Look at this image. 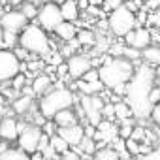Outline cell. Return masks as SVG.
I'll return each mask as SVG.
<instances>
[{
  "mask_svg": "<svg viewBox=\"0 0 160 160\" xmlns=\"http://www.w3.org/2000/svg\"><path fill=\"white\" fill-rule=\"evenodd\" d=\"M154 81H156L154 70L147 64H138L134 70V75L126 83L122 100L132 109V115L139 121H145L151 115L152 106L149 104V92L154 87Z\"/></svg>",
  "mask_w": 160,
  "mask_h": 160,
  "instance_id": "obj_1",
  "label": "cell"
},
{
  "mask_svg": "<svg viewBox=\"0 0 160 160\" xmlns=\"http://www.w3.org/2000/svg\"><path fill=\"white\" fill-rule=\"evenodd\" d=\"M100 66H98V75L102 85L111 91L115 96H124L126 83L134 75L136 64L122 58V57H111L109 53L100 55Z\"/></svg>",
  "mask_w": 160,
  "mask_h": 160,
  "instance_id": "obj_2",
  "label": "cell"
},
{
  "mask_svg": "<svg viewBox=\"0 0 160 160\" xmlns=\"http://www.w3.org/2000/svg\"><path fill=\"white\" fill-rule=\"evenodd\" d=\"M75 94L73 91H70L68 87H53L49 92H45L43 96L38 98L36 102V108H38V113L45 119V121H51L60 109H68V108H73L75 106Z\"/></svg>",
  "mask_w": 160,
  "mask_h": 160,
  "instance_id": "obj_3",
  "label": "cell"
},
{
  "mask_svg": "<svg viewBox=\"0 0 160 160\" xmlns=\"http://www.w3.org/2000/svg\"><path fill=\"white\" fill-rule=\"evenodd\" d=\"M19 45L23 49H27L28 53L42 57V58H47L53 53V42H51L49 34L36 23H28L19 32Z\"/></svg>",
  "mask_w": 160,
  "mask_h": 160,
  "instance_id": "obj_4",
  "label": "cell"
},
{
  "mask_svg": "<svg viewBox=\"0 0 160 160\" xmlns=\"http://www.w3.org/2000/svg\"><path fill=\"white\" fill-rule=\"evenodd\" d=\"M108 28L115 38H124L128 32L136 28V13H132L124 4L109 12L108 15Z\"/></svg>",
  "mask_w": 160,
  "mask_h": 160,
  "instance_id": "obj_5",
  "label": "cell"
},
{
  "mask_svg": "<svg viewBox=\"0 0 160 160\" xmlns=\"http://www.w3.org/2000/svg\"><path fill=\"white\" fill-rule=\"evenodd\" d=\"M21 72H23V62L17 58L13 49H0V85L10 83Z\"/></svg>",
  "mask_w": 160,
  "mask_h": 160,
  "instance_id": "obj_6",
  "label": "cell"
},
{
  "mask_svg": "<svg viewBox=\"0 0 160 160\" xmlns=\"http://www.w3.org/2000/svg\"><path fill=\"white\" fill-rule=\"evenodd\" d=\"M62 23V15H60V8L53 2L42 4L38 8V15H36V25L42 27L47 34H53L55 28Z\"/></svg>",
  "mask_w": 160,
  "mask_h": 160,
  "instance_id": "obj_7",
  "label": "cell"
},
{
  "mask_svg": "<svg viewBox=\"0 0 160 160\" xmlns=\"http://www.w3.org/2000/svg\"><path fill=\"white\" fill-rule=\"evenodd\" d=\"M42 128L32 124V122H27L23 126V130L19 132V138H17V149H21L23 152L27 154H32L34 151H38V143H40V138H42Z\"/></svg>",
  "mask_w": 160,
  "mask_h": 160,
  "instance_id": "obj_8",
  "label": "cell"
},
{
  "mask_svg": "<svg viewBox=\"0 0 160 160\" xmlns=\"http://www.w3.org/2000/svg\"><path fill=\"white\" fill-rule=\"evenodd\" d=\"M106 100L100 96V94H94V96H81L79 100V106H81L83 113L87 115V121L91 126H98V122L102 121V108H104Z\"/></svg>",
  "mask_w": 160,
  "mask_h": 160,
  "instance_id": "obj_9",
  "label": "cell"
},
{
  "mask_svg": "<svg viewBox=\"0 0 160 160\" xmlns=\"http://www.w3.org/2000/svg\"><path fill=\"white\" fill-rule=\"evenodd\" d=\"M66 68H68V77L72 81H77V79H81L92 66V58L85 53H73L72 57H68L66 60Z\"/></svg>",
  "mask_w": 160,
  "mask_h": 160,
  "instance_id": "obj_10",
  "label": "cell"
},
{
  "mask_svg": "<svg viewBox=\"0 0 160 160\" xmlns=\"http://www.w3.org/2000/svg\"><path fill=\"white\" fill-rule=\"evenodd\" d=\"M27 25H28V21L19 10H6L2 15H0V28L2 30L19 34Z\"/></svg>",
  "mask_w": 160,
  "mask_h": 160,
  "instance_id": "obj_11",
  "label": "cell"
},
{
  "mask_svg": "<svg viewBox=\"0 0 160 160\" xmlns=\"http://www.w3.org/2000/svg\"><path fill=\"white\" fill-rule=\"evenodd\" d=\"M27 122L15 119V117H2L0 119V141H17L19 138V132L23 130Z\"/></svg>",
  "mask_w": 160,
  "mask_h": 160,
  "instance_id": "obj_12",
  "label": "cell"
},
{
  "mask_svg": "<svg viewBox=\"0 0 160 160\" xmlns=\"http://www.w3.org/2000/svg\"><path fill=\"white\" fill-rule=\"evenodd\" d=\"M124 45L128 47H134L138 51H143L145 47L151 45V30L147 27H136L132 32H128L122 40Z\"/></svg>",
  "mask_w": 160,
  "mask_h": 160,
  "instance_id": "obj_13",
  "label": "cell"
},
{
  "mask_svg": "<svg viewBox=\"0 0 160 160\" xmlns=\"http://www.w3.org/2000/svg\"><path fill=\"white\" fill-rule=\"evenodd\" d=\"M57 136H60L68 145L70 149H75L81 139L85 138V126L83 124H72V126H66V128H57Z\"/></svg>",
  "mask_w": 160,
  "mask_h": 160,
  "instance_id": "obj_14",
  "label": "cell"
},
{
  "mask_svg": "<svg viewBox=\"0 0 160 160\" xmlns=\"http://www.w3.org/2000/svg\"><path fill=\"white\" fill-rule=\"evenodd\" d=\"M34 96H43L45 92H49L53 89V75L47 73H40L32 79V85H30Z\"/></svg>",
  "mask_w": 160,
  "mask_h": 160,
  "instance_id": "obj_15",
  "label": "cell"
},
{
  "mask_svg": "<svg viewBox=\"0 0 160 160\" xmlns=\"http://www.w3.org/2000/svg\"><path fill=\"white\" fill-rule=\"evenodd\" d=\"M62 43H68V42H72V40H75V36H77V27H75V23H68V21H62L57 28H55V32H53Z\"/></svg>",
  "mask_w": 160,
  "mask_h": 160,
  "instance_id": "obj_16",
  "label": "cell"
},
{
  "mask_svg": "<svg viewBox=\"0 0 160 160\" xmlns=\"http://www.w3.org/2000/svg\"><path fill=\"white\" fill-rule=\"evenodd\" d=\"M51 121L55 122L57 128H66V126L77 124V115H75V111H73L72 108H68V109H60Z\"/></svg>",
  "mask_w": 160,
  "mask_h": 160,
  "instance_id": "obj_17",
  "label": "cell"
},
{
  "mask_svg": "<svg viewBox=\"0 0 160 160\" xmlns=\"http://www.w3.org/2000/svg\"><path fill=\"white\" fill-rule=\"evenodd\" d=\"M60 15H62V21H68V23H75L79 17H81V12H79L75 0H66L60 6Z\"/></svg>",
  "mask_w": 160,
  "mask_h": 160,
  "instance_id": "obj_18",
  "label": "cell"
},
{
  "mask_svg": "<svg viewBox=\"0 0 160 160\" xmlns=\"http://www.w3.org/2000/svg\"><path fill=\"white\" fill-rule=\"evenodd\" d=\"M32 108H34L32 96H25V94L17 96V100H13V104H12V111L15 115H27V113L32 111Z\"/></svg>",
  "mask_w": 160,
  "mask_h": 160,
  "instance_id": "obj_19",
  "label": "cell"
},
{
  "mask_svg": "<svg viewBox=\"0 0 160 160\" xmlns=\"http://www.w3.org/2000/svg\"><path fill=\"white\" fill-rule=\"evenodd\" d=\"M141 60L143 64L151 66V68H156L160 66V51H158V45H149L141 51Z\"/></svg>",
  "mask_w": 160,
  "mask_h": 160,
  "instance_id": "obj_20",
  "label": "cell"
},
{
  "mask_svg": "<svg viewBox=\"0 0 160 160\" xmlns=\"http://www.w3.org/2000/svg\"><path fill=\"white\" fill-rule=\"evenodd\" d=\"M119 158H121V154L111 145H104V147L96 149L92 154V160H119Z\"/></svg>",
  "mask_w": 160,
  "mask_h": 160,
  "instance_id": "obj_21",
  "label": "cell"
},
{
  "mask_svg": "<svg viewBox=\"0 0 160 160\" xmlns=\"http://www.w3.org/2000/svg\"><path fill=\"white\" fill-rule=\"evenodd\" d=\"M113 109H115V119L121 122V121H126V119H130V117H134L132 115V109L128 108V104L124 102V100H119V102H113Z\"/></svg>",
  "mask_w": 160,
  "mask_h": 160,
  "instance_id": "obj_22",
  "label": "cell"
},
{
  "mask_svg": "<svg viewBox=\"0 0 160 160\" xmlns=\"http://www.w3.org/2000/svg\"><path fill=\"white\" fill-rule=\"evenodd\" d=\"M0 160H30V156L17 147H8L6 151L0 152Z\"/></svg>",
  "mask_w": 160,
  "mask_h": 160,
  "instance_id": "obj_23",
  "label": "cell"
},
{
  "mask_svg": "<svg viewBox=\"0 0 160 160\" xmlns=\"http://www.w3.org/2000/svg\"><path fill=\"white\" fill-rule=\"evenodd\" d=\"M49 145H51V149H53L57 154H60V156H62L66 151H70V145H68V143H66L60 136H57V134L49 138Z\"/></svg>",
  "mask_w": 160,
  "mask_h": 160,
  "instance_id": "obj_24",
  "label": "cell"
},
{
  "mask_svg": "<svg viewBox=\"0 0 160 160\" xmlns=\"http://www.w3.org/2000/svg\"><path fill=\"white\" fill-rule=\"evenodd\" d=\"M38 8H40V6H36V4H32V2H23V4L19 6V12L27 17V21H28V23H32V21H36Z\"/></svg>",
  "mask_w": 160,
  "mask_h": 160,
  "instance_id": "obj_25",
  "label": "cell"
},
{
  "mask_svg": "<svg viewBox=\"0 0 160 160\" xmlns=\"http://www.w3.org/2000/svg\"><path fill=\"white\" fill-rule=\"evenodd\" d=\"M124 149H126V154L128 156H139L141 154V143L139 141H136V139H132V138H128V139H124Z\"/></svg>",
  "mask_w": 160,
  "mask_h": 160,
  "instance_id": "obj_26",
  "label": "cell"
},
{
  "mask_svg": "<svg viewBox=\"0 0 160 160\" xmlns=\"http://www.w3.org/2000/svg\"><path fill=\"white\" fill-rule=\"evenodd\" d=\"M75 149H77V151H83V152H87V154H94V151H96V141H94V138L85 136V138L81 139V143H79Z\"/></svg>",
  "mask_w": 160,
  "mask_h": 160,
  "instance_id": "obj_27",
  "label": "cell"
},
{
  "mask_svg": "<svg viewBox=\"0 0 160 160\" xmlns=\"http://www.w3.org/2000/svg\"><path fill=\"white\" fill-rule=\"evenodd\" d=\"M2 42H4L6 49H15V47L19 45V34L4 30V32H2Z\"/></svg>",
  "mask_w": 160,
  "mask_h": 160,
  "instance_id": "obj_28",
  "label": "cell"
},
{
  "mask_svg": "<svg viewBox=\"0 0 160 160\" xmlns=\"http://www.w3.org/2000/svg\"><path fill=\"white\" fill-rule=\"evenodd\" d=\"M77 42H79V45H92L96 40H94V32H91V30H77Z\"/></svg>",
  "mask_w": 160,
  "mask_h": 160,
  "instance_id": "obj_29",
  "label": "cell"
},
{
  "mask_svg": "<svg viewBox=\"0 0 160 160\" xmlns=\"http://www.w3.org/2000/svg\"><path fill=\"white\" fill-rule=\"evenodd\" d=\"M10 83H12V89H13V91H17V94H19V91H21L25 85H28V83H27V75H25L23 72H21V73H17Z\"/></svg>",
  "mask_w": 160,
  "mask_h": 160,
  "instance_id": "obj_30",
  "label": "cell"
},
{
  "mask_svg": "<svg viewBox=\"0 0 160 160\" xmlns=\"http://www.w3.org/2000/svg\"><path fill=\"white\" fill-rule=\"evenodd\" d=\"M147 25L152 27V28H156V30H160V6H158L154 12L149 13V23H147Z\"/></svg>",
  "mask_w": 160,
  "mask_h": 160,
  "instance_id": "obj_31",
  "label": "cell"
},
{
  "mask_svg": "<svg viewBox=\"0 0 160 160\" xmlns=\"http://www.w3.org/2000/svg\"><path fill=\"white\" fill-rule=\"evenodd\" d=\"M138 160H160V145H158V147H154V149H151L149 152H145V154L138 156Z\"/></svg>",
  "mask_w": 160,
  "mask_h": 160,
  "instance_id": "obj_32",
  "label": "cell"
},
{
  "mask_svg": "<svg viewBox=\"0 0 160 160\" xmlns=\"http://www.w3.org/2000/svg\"><path fill=\"white\" fill-rule=\"evenodd\" d=\"M149 104H151V106L160 104V89L156 87V81H154V87H152L151 92H149Z\"/></svg>",
  "mask_w": 160,
  "mask_h": 160,
  "instance_id": "obj_33",
  "label": "cell"
},
{
  "mask_svg": "<svg viewBox=\"0 0 160 160\" xmlns=\"http://www.w3.org/2000/svg\"><path fill=\"white\" fill-rule=\"evenodd\" d=\"M83 81H89V83H92V81H100V75H98V68H91L83 77Z\"/></svg>",
  "mask_w": 160,
  "mask_h": 160,
  "instance_id": "obj_34",
  "label": "cell"
},
{
  "mask_svg": "<svg viewBox=\"0 0 160 160\" xmlns=\"http://www.w3.org/2000/svg\"><path fill=\"white\" fill-rule=\"evenodd\" d=\"M42 132L47 134L49 138L55 136V134H57V126H55V122H53V121H45V122L42 124Z\"/></svg>",
  "mask_w": 160,
  "mask_h": 160,
  "instance_id": "obj_35",
  "label": "cell"
},
{
  "mask_svg": "<svg viewBox=\"0 0 160 160\" xmlns=\"http://www.w3.org/2000/svg\"><path fill=\"white\" fill-rule=\"evenodd\" d=\"M149 119L160 128V104H156V106H152V109H151V115H149Z\"/></svg>",
  "mask_w": 160,
  "mask_h": 160,
  "instance_id": "obj_36",
  "label": "cell"
},
{
  "mask_svg": "<svg viewBox=\"0 0 160 160\" xmlns=\"http://www.w3.org/2000/svg\"><path fill=\"white\" fill-rule=\"evenodd\" d=\"M122 4V0H104V4H102V8L106 10V12H113L115 8H119Z\"/></svg>",
  "mask_w": 160,
  "mask_h": 160,
  "instance_id": "obj_37",
  "label": "cell"
},
{
  "mask_svg": "<svg viewBox=\"0 0 160 160\" xmlns=\"http://www.w3.org/2000/svg\"><path fill=\"white\" fill-rule=\"evenodd\" d=\"M75 4H77V8H79V12H83V10L87 12V8L91 6V4H89V0H75Z\"/></svg>",
  "mask_w": 160,
  "mask_h": 160,
  "instance_id": "obj_38",
  "label": "cell"
},
{
  "mask_svg": "<svg viewBox=\"0 0 160 160\" xmlns=\"http://www.w3.org/2000/svg\"><path fill=\"white\" fill-rule=\"evenodd\" d=\"M30 156V160H45V156H43V152H40V151H34L32 154H28Z\"/></svg>",
  "mask_w": 160,
  "mask_h": 160,
  "instance_id": "obj_39",
  "label": "cell"
},
{
  "mask_svg": "<svg viewBox=\"0 0 160 160\" xmlns=\"http://www.w3.org/2000/svg\"><path fill=\"white\" fill-rule=\"evenodd\" d=\"M23 2H25V0H8V4H10V6H13V8H19Z\"/></svg>",
  "mask_w": 160,
  "mask_h": 160,
  "instance_id": "obj_40",
  "label": "cell"
},
{
  "mask_svg": "<svg viewBox=\"0 0 160 160\" xmlns=\"http://www.w3.org/2000/svg\"><path fill=\"white\" fill-rule=\"evenodd\" d=\"M89 4H91V6H96V8H102L104 0H89Z\"/></svg>",
  "mask_w": 160,
  "mask_h": 160,
  "instance_id": "obj_41",
  "label": "cell"
},
{
  "mask_svg": "<svg viewBox=\"0 0 160 160\" xmlns=\"http://www.w3.org/2000/svg\"><path fill=\"white\" fill-rule=\"evenodd\" d=\"M51 2H53V4H57V6H60L62 2H66V0H51Z\"/></svg>",
  "mask_w": 160,
  "mask_h": 160,
  "instance_id": "obj_42",
  "label": "cell"
},
{
  "mask_svg": "<svg viewBox=\"0 0 160 160\" xmlns=\"http://www.w3.org/2000/svg\"><path fill=\"white\" fill-rule=\"evenodd\" d=\"M119 160H136V158H134V156H121Z\"/></svg>",
  "mask_w": 160,
  "mask_h": 160,
  "instance_id": "obj_43",
  "label": "cell"
},
{
  "mask_svg": "<svg viewBox=\"0 0 160 160\" xmlns=\"http://www.w3.org/2000/svg\"><path fill=\"white\" fill-rule=\"evenodd\" d=\"M47 2H51V0H38V4L42 6V4H47Z\"/></svg>",
  "mask_w": 160,
  "mask_h": 160,
  "instance_id": "obj_44",
  "label": "cell"
},
{
  "mask_svg": "<svg viewBox=\"0 0 160 160\" xmlns=\"http://www.w3.org/2000/svg\"><path fill=\"white\" fill-rule=\"evenodd\" d=\"M25 2H32V4H36V6H40V4H38V0H25Z\"/></svg>",
  "mask_w": 160,
  "mask_h": 160,
  "instance_id": "obj_45",
  "label": "cell"
},
{
  "mask_svg": "<svg viewBox=\"0 0 160 160\" xmlns=\"http://www.w3.org/2000/svg\"><path fill=\"white\" fill-rule=\"evenodd\" d=\"M156 87L160 89V77H156Z\"/></svg>",
  "mask_w": 160,
  "mask_h": 160,
  "instance_id": "obj_46",
  "label": "cell"
},
{
  "mask_svg": "<svg viewBox=\"0 0 160 160\" xmlns=\"http://www.w3.org/2000/svg\"><path fill=\"white\" fill-rule=\"evenodd\" d=\"M2 32H4V30H2V28H0V38H2Z\"/></svg>",
  "mask_w": 160,
  "mask_h": 160,
  "instance_id": "obj_47",
  "label": "cell"
},
{
  "mask_svg": "<svg viewBox=\"0 0 160 160\" xmlns=\"http://www.w3.org/2000/svg\"><path fill=\"white\" fill-rule=\"evenodd\" d=\"M158 51H160V45H158Z\"/></svg>",
  "mask_w": 160,
  "mask_h": 160,
  "instance_id": "obj_48",
  "label": "cell"
},
{
  "mask_svg": "<svg viewBox=\"0 0 160 160\" xmlns=\"http://www.w3.org/2000/svg\"><path fill=\"white\" fill-rule=\"evenodd\" d=\"M122 2H126V0H122Z\"/></svg>",
  "mask_w": 160,
  "mask_h": 160,
  "instance_id": "obj_49",
  "label": "cell"
}]
</instances>
